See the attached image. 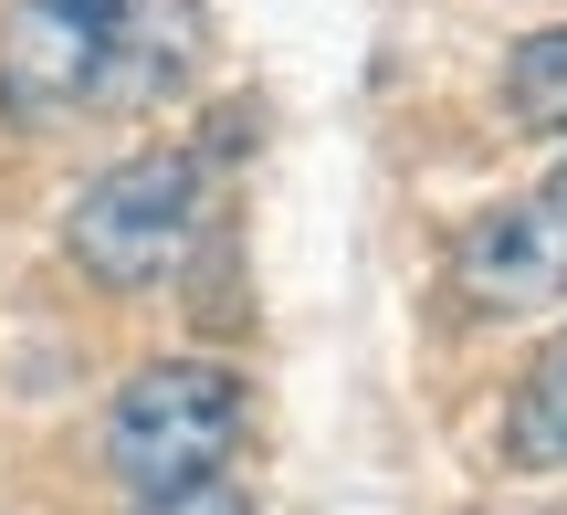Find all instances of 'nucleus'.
<instances>
[{
  "mask_svg": "<svg viewBox=\"0 0 567 515\" xmlns=\"http://www.w3.org/2000/svg\"><path fill=\"white\" fill-rule=\"evenodd\" d=\"M505 116L515 126H567V21H547V32H526L505 53Z\"/></svg>",
  "mask_w": 567,
  "mask_h": 515,
  "instance_id": "423d86ee",
  "label": "nucleus"
},
{
  "mask_svg": "<svg viewBox=\"0 0 567 515\" xmlns=\"http://www.w3.org/2000/svg\"><path fill=\"white\" fill-rule=\"evenodd\" d=\"M252 442V390L231 358H147V369L116 379V400H105L95 421V463L116 495H168V484H210L231 474V453Z\"/></svg>",
  "mask_w": 567,
  "mask_h": 515,
  "instance_id": "f03ea898",
  "label": "nucleus"
},
{
  "mask_svg": "<svg viewBox=\"0 0 567 515\" xmlns=\"http://www.w3.org/2000/svg\"><path fill=\"white\" fill-rule=\"evenodd\" d=\"M126 515H252L243 474H210V484H168V495H126Z\"/></svg>",
  "mask_w": 567,
  "mask_h": 515,
  "instance_id": "0eeeda50",
  "label": "nucleus"
},
{
  "mask_svg": "<svg viewBox=\"0 0 567 515\" xmlns=\"http://www.w3.org/2000/svg\"><path fill=\"white\" fill-rule=\"evenodd\" d=\"M494 453L515 474H567V327L515 369L505 411H494Z\"/></svg>",
  "mask_w": 567,
  "mask_h": 515,
  "instance_id": "39448f33",
  "label": "nucleus"
},
{
  "mask_svg": "<svg viewBox=\"0 0 567 515\" xmlns=\"http://www.w3.org/2000/svg\"><path fill=\"white\" fill-rule=\"evenodd\" d=\"M200 63V0H11L0 11V116L63 126L147 105Z\"/></svg>",
  "mask_w": 567,
  "mask_h": 515,
  "instance_id": "f257e3e1",
  "label": "nucleus"
},
{
  "mask_svg": "<svg viewBox=\"0 0 567 515\" xmlns=\"http://www.w3.org/2000/svg\"><path fill=\"white\" fill-rule=\"evenodd\" d=\"M210 231V158L200 147H137V158L95 168L63 210V264L95 295H158L189 274Z\"/></svg>",
  "mask_w": 567,
  "mask_h": 515,
  "instance_id": "7ed1b4c3",
  "label": "nucleus"
},
{
  "mask_svg": "<svg viewBox=\"0 0 567 515\" xmlns=\"http://www.w3.org/2000/svg\"><path fill=\"white\" fill-rule=\"evenodd\" d=\"M452 285H463V306H484V316H547V306H567V158L536 189L494 200L484 222L452 243Z\"/></svg>",
  "mask_w": 567,
  "mask_h": 515,
  "instance_id": "20e7f679",
  "label": "nucleus"
}]
</instances>
